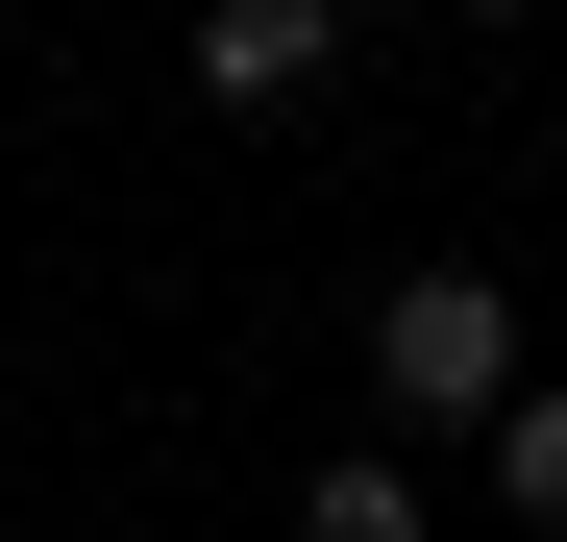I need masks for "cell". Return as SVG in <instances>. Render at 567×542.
<instances>
[{
  "label": "cell",
  "mask_w": 567,
  "mask_h": 542,
  "mask_svg": "<svg viewBox=\"0 0 567 542\" xmlns=\"http://www.w3.org/2000/svg\"><path fill=\"white\" fill-rule=\"evenodd\" d=\"M297 542H420V469H395V444H346V469L297 493Z\"/></svg>",
  "instance_id": "obj_4"
},
{
  "label": "cell",
  "mask_w": 567,
  "mask_h": 542,
  "mask_svg": "<svg viewBox=\"0 0 567 542\" xmlns=\"http://www.w3.org/2000/svg\"><path fill=\"white\" fill-rule=\"evenodd\" d=\"M468 25H543V0H468Z\"/></svg>",
  "instance_id": "obj_5"
},
{
  "label": "cell",
  "mask_w": 567,
  "mask_h": 542,
  "mask_svg": "<svg viewBox=\"0 0 567 542\" xmlns=\"http://www.w3.org/2000/svg\"><path fill=\"white\" fill-rule=\"evenodd\" d=\"M321 74H346V0H198V100L223 124H297Z\"/></svg>",
  "instance_id": "obj_2"
},
{
  "label": "cell",
  "mask_w": 567,
  "mask_h": 542,
  "mask_svg": "<svg viewBox=\"0 0 567 542\" xmlns=\"http://www.w3.org/2000/svg\"><path fill=\"white\" fill-rule=\"evenodd\" d=\"M494 493L567 542V371H518V395H494Z\"/></svg>",
  "instance_id": "obj_3"
},
{
  "label": "cell",
  "mask_w": 567,
  "mask_h": 542,
  "mask_svg": "<svg viewBox=\"0 0 567 542\" xmlns=\"http://www.w3.org/2000/svg\"><path fill=\"white\" fill-rule=\"evenodd\" d=\"M370 395H395L420 444H494V395H518V296H494V271H395V296H370Z\"/></svg>",
  "instance_id": "obj_1"
}]
</instances>
